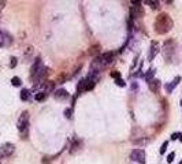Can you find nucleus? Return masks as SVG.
Here are the masks:
<instances>
[{"label": "nucleus", "mask_w": 182, "mask_h": 164, "mask_svg": "<svg viewBox=\"0 0 182 164\" xmlns=\"http://www.w3.org/2000/svg\"><path fill=\"white\" fill-rule=\"evenodd\" d=\"M173 28V19L170 18V15L166 12L157 15L156 21H155V32L157 34H166L171 30Z\"/></svg>", "instance_id": "nucleus-1"}, {"label": "nucleus", "mask_w": 182, "mask_h": 164, "mask_svg": "<svg viewBox=\"0 0 182 164\" xmlns=\"http://www.w3.org/2000/svg\"><path fill=\"white\" fill-rule=\"evenodd\" d=\"M29 118H30V116H29V112L28 111H23L18 119V123H17V127H18V130L23 136H25L26 130H28V127H29Z\"/></svg>", "instance_id": "nucleus-2"}, {"label": "nucleus", "mask_w": 182, "mask_h": 164, "mask_svg": "<svg viewBox=\"0 0 182 164\" xmlns=\"http://www.w3.org/2000/svg\"><path fill=\"white\" fill-rule=\"evenodd\" d=\"M15 150V145L11 142H6L0 146V159H6V157H10L11 155L14 153Z\"/></svg>", "instance_id": "nucleus-3"}, {"label": "nucleus", "mask_w": 182, "mask_h": 164, "mask_svg": "<svg viewBox=\"0 0 182 164\" xmlns=\"http://www.w3.org/2000/svg\"><path fill=\"white\" fill-rule=\"evenodd\" d=\"M130 159L133 161H137L140 164H145V150L144 149H134L130 153Z\"/></svg>", "instance_id": "nucleus-4"}, {"label": "nucleus", "mask_w": 182, "mask_h": 164, "mask_svg": "<svg viewBox=\"0 0 182 164\" xmlns=\"http://www.w3.org/2000/svg\"><path fill=\"white\" fill-rule=\"evenodd\" d=\"M12 36H11L10 33L7 32H0V46H3V48H6V46H10L11 44H12Z\"/></svg>", "instance_id": "nucleus-5"}, {"label": "nucleus", "mask_w": 182, "mask_h": 164, "mask_svg": "<svg viewBox=\"0 0 182 164\" xmlns=\"http://www.w3.org/2000/svg\"><path fill=\"white\" fill-rule=\"evenodd\" d=\"M160 52V44L157 41H152L151 43V48H149V52H148V60H154L155 56Z\"/></svg>", "instance_id": "nucleus-6"}, {"label": "nucleus", "mask_w": 182, "mask_h": 164, "mask_svg": "<svg viewBox=\"0 0 182 164\" xmlns=\"http://www.w3.org/2000/svg\"><path fill=\"white\" fill-rule=\"evenodd\" d=\"M141 3H138V4H136V6H133L132 8H130V18L132 19H134V18H141V17H144V10H143V6H140Z\"/></svg>", "instance_id": "nucleus-7"}, {"label": "nucleus", "mask_w": 182, "mask_h": 164, "mask_svg": "<svg viewBox=\"0 0 182 164\" xmlns=\"http://www.w3.org/2000/svg\"><path fill=\"white\" fill-rule=\"evenodd\" d=\"M114 56H115V52H112V51H111V52H106V54L100 57L103 66H107V64L112 63V62H114Z\"/></svg>", "instance_id": "nucleus-8"}, {"label": "nucleus", "mask_w": 182, "mask_h": 164, "mask_svg": "<svg viewBox=\"0 0 182 164\" xmlns=\"http://www.w3.org/2000/svg\"><path fill=\"white\" fill-rule=\"evenodd\" d=\"M148 86H149V89L154 93H157L159 92V88H160V81L159 79H152L151 82H148Z\"/></svg>", "instance_id": "nucleus-9"}, {"label": "nucleus", "mask_w": 182, "mask_h": 164, "mask_svg": "<svg viewBox=\"0 0 182 164\" xmlns=\"http://www.w3.org/2000/svg\"><path fill=\"white\" fill-rule=\"evenodd\" d=\"M40 67H41V59L37 57L36 60H34V63H33L32 68H30V77H33V75L36 74V73L40 70Z\"/></svg>", "instance_id": "nucleus-10"}, {"label": "nucleus", "mask_w": 182, "mask_h": 164, "mask_svg": "<svg viewBox=\"0 0 182 164\" xmlns=\"http://www.w3.org/2000/svg\"><path fill=\"white\" fill-rule=\"evenodd\" d=\"M54 96H55V99H58V100H64V99H67L68 97V93H67V90L59 89L54 93Z\"/></svg>", "instance_id": "nucleus-11"}, {"label": "nucleus", "mask_w": 182, "mask_h": 164, "mask_svg": "<svg viewBox=\"0 0 182 164\" xmlns=\"http://www.w3.org/2000/svg\"><path fill=\"white\" fill-rule=\"evenodd\" d=\"M181 79H182L181 77H175V78H174V81H173L171 83H168V85L166 86V89H167V92H168V93H171L173 90H174V88H175V86H177V85H178V83H179V81H181Z\"/></svg>", "instance_id": "nucleus-12"}, {"label": "nucleus", "mask_w": 182, "mask_h": 164, "mask_svg": "<svg viewBox=\"0 0 182 164\" xmlns=\"http://www.w3.org/2000/svg\"><path fill=\"white\" fill-rule=\"evenodd\" d=\"M86 81H88V79H86V78H82L81 81H79L78 86H77V92H78V93H81V92H82V89L85 90V86H86Z\"/></svg>", "instance_id": "nucleus-13"}, {"label": "nucleus", "mask_w": 182, "mask_h": 164, "mask_svg": "<svg viewBox=\"0 0 182 164\" xmlns=\"http://www.w3.org/2000/svg\"><path fill=\"white\" fill-rule=\"evenodd\" d=\"M29 97H30V92H29L28 89H22V92H21V100L22 101H28Z\"/></svg>", "instance_id": "nucleus-14"}, {"label": "nucleus", "mask_w": 182, "mask_h": 164, "mask_svg": "<svg viewBox=\"0 0 182 164\" xmlns=\"http://www.w3.org/2000/svg\"><path fill=\"white\" fill-rule=\"evenodd\" d=\"M47 97V92L45 90H41V92H39V93H36V96H34V99H36L37 101H43L44 99Z\"/></svg>", "instance_id": "nucleus-15"}, {"label": "nucleus", "mask_w": 182, "mask_h": 164, "mask_svg": "<svg viewBox=\"0 0 182 164\" xmlns=\"http://www.w3.org/2000/svg\"><path fill=\"white\" fill-rule=\"evenodd\" d=\"M11 83H12L14 86H21L22 81H21V78H19V77H14V78L11 79Z\"/></svg>", "instance_id": "nucleus-16"}, {"label": "nucleus", "mask_w": 182, "mask_h": 164, "mask_svg": "<svg viewBox=\"0 0 182 164\" xmlns=\"http://www.w3.org/2000/svg\"><path fill=\"white\" fill-rule=\"evenodd\" d=\"M154 74H155V70H149V71L146 73V75H145V79L148 82H151V78L154 77Z\"/></svg>", "instance_id": "nucleus-17"}, {"label": "nucleus", "mask_w": 182, "mask_h": 164, "mask_svg": "<svg viewBox=\"0 0 182 164\" xmlns=\"http://www.w3.org/2000/svg\"><path fill=\"white\" fill-rule=\"evenodd\" d=\"M167 145H168V141H164L163 145H162V148H160V155H163L164 152H166V149H167Z\"/></svg>", "instance_id": "nucleus-18"}, {"label": "nucleus", "mask_w": 182, "mask_h": 164, "mask_svg": "<svg viewBox=\"0 0 182 164\" xmlns=\"http://www.w3.org/2000/svg\"><path fill=\"white\" fill-rule=\"evenodd\" d=\"M146 4H149L152 8H156L157 7V4H159V1H152V0H148V1H145Z\"/></svg>", "instance_id": "nucleus-19"}, {"label": "nucleus", "mask_w": 182, "mask_h": 164, "mask_svg": "<svg viewBox=\"0 0 182 164\" xmlns=\"http://www.w3.org/2000/svg\"><path fill=\"white\" fill-rule=\"evenodd\" d=\"M174 157H175V153H174V152H171V153L167 156V163H171V161L174 160Z\"/></svg>", "instance_id": "nucleus-20"}, {"label": "nucleus", "mask_w": 182, "mask_h": 164, "mask_svg": "<svg viewBox=\"0 0 182 164\" xmlns=\"http://www.w3.org/2000/svg\"><path fill=\"white\" fill-rule=\"evenodd\" d=\"M64 115H66V118H71V108H67L64 111Z\"/></svg>", "instance_id": "nucleus-21"}, {"label": "nucleus", "mask_w": 182, "mask_h": 164, "mask_svg": "<svg viewBox=\"0 0 182 164\" xmlns=\"http://www.w3.org/2000/svg\"><path fill=\"white\" fill-rule=\"evenodd\" d=\"M115 82H116V83H118L119 86H125V81H123V79H122V78L115 79Z\"/></svg>", "instance_id": "nucleus-22"}, {"label": "nucleus", "mask_w": 182, "mask_h": 164, "mask_svg": "<svg viewBox=\"0 0 182 164\" xmlns=\"http://www.w3.org/2000/svg\"><path fill=\"white\" fill-rule=\"evenodd\" d=\"M111 75H112L114 78H121V73L119 71H112L111 73Z\"/></svg>", "instance_id": "nucleus-23"}, {"label": "nucleus", "mask_w": 182, "mask_h": 164, "mask_svg": "<svg viewBox=\"0 0 182 164\" xmlns=\"http://www.w3.org/2000/svg\"><path fill=\"white\" fill-rule=\"evenodd\" d=\"M11 67L14 68L15 66H17V57H11V64H10Z\"/></svg>", "instance_id": "nucleus-24"}, {"label": "nucleus", "mask_w": 182, "mask_h": 164, "mask_svg": "<svg viewBox=\"0 0 182 164\" xmlns=\"http://www.w3.org/2000/svg\"><path fill=\"white\" fill-rule=\"evenodd\" d=\"M178 137H179V134H178V133H174V134H173V136H171V139H177V138H178Z\"/></svg>", "instance_id": "nucleus-25"}, {"label": "nucleus", "mask_w": 182, "mask_h": 164, "mask_svg": "<svg viewBox=\"0 0 182 164\" xmlns=\"http://www.w3.org/2000/svg\"><path fill=\"white\" fill-rule=\"evenodd\" d=\"M4 6H6V3H4V1H0V11L4 8Z\"/></svg>", "instance_id": "nucleus-26"}, {"label": "nucleus", "mask_w": 182, "mask_h": 164, "mask_svg": "<svg viewBox=\"0 0 182 164\" xmlns=\"http://www.w3.org/2000/svg\"><path fill=\"white\" fill-rule=\"evenodd\" d=\"M179 139H181V141H182V134H179Z\"/></svg>", "instance_id": "nucleus-27"}, {"label": "nucleus", "mask_w": 182, "mask_h": 164, "mask_svg": "<svg viewBox=\"0 0 182 164\" xmlns=\"http://www.w3.org/2000/svg\"><path fill=\"white\" fill-rule=\"evenodd\" d=\"M178 164H182V161H179V163H178Z\"/></svg>", "instance_id": "nucleus-28"}, {"label": "nucleus", "mask_w": 182, "mask_h": 164, "mask_svg": "<svg viewBox=\"0 0 182 164\" xmlns=\"http://www.w3.org/2000/svg\"><path fill=\"white\" fill-rule=\"evenodd\" d=\"M181 107H182V100H181Z\"/></svg>", "instance_id": "nucleus-29"}]
</instances>
